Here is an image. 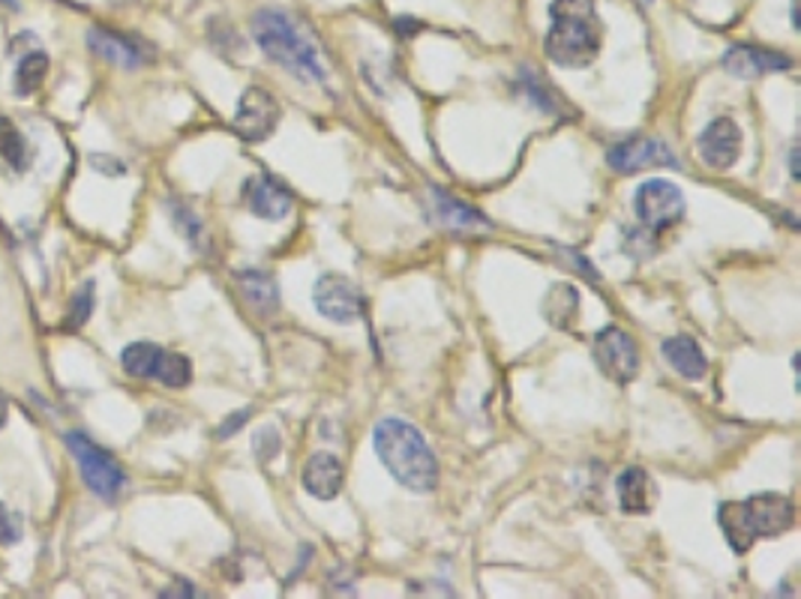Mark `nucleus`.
Returning <instances> with one entry per match:
<instances>
[{"label":"nucleus","mask_w":801,"mask_h":599,"mask_svg":"<svg viewBox=\"0 0 801 599\" xmlns=\"http://www.w3.org/2000/svg\"><path fill=\"white\" fill-rule=\"evenodd\" d=\"M253 36L255 45L264 52V57L274 60L276 66H283L295 78H300V81H316V85L328 81V64H325V55L319 52V45L309 36L307 27L295 22L288 12H255Z\"/></svg>","instance_id":"obj_1"},{"label":"nucleus","mask_w":801,"mask_h":599,"mask_svg":"<svg viewBox=\"0 0 801 599\" xmlns=\"http://www.w3.org/2000/svg\"><path fill=\"white\" fill-rule=\"evenodd\" d=\"M375 456L382 458L387 474L415 495H429L439 486V465L427 437L399 417H387L373 432Z\"/></svg>","instance_id":"obj_2"},{"label":"nucleus","mask_w":801,"mask_h":599,"mask_svg":"<svg viewBox=\"0 0 801 599\" xmlns=\"http://www.w3.org/2000/svg\"><path fill=\"white\" fill-rule=\"evenodd\" d=\"M604 24L594 0H552L547 57L561 69H585L601 55Z\"/></svg>","instance_id":"obj_3"},{"label":"nucleus","mask_w":801,"mask_h":599,"mask_svg":"<svg viewBox=\"0 0 801 599\" xmlns=\"http://www.w3.org/2000/svg\"><path fill=\"white\" fill-rule=\"evenodd\" d=\"M717 522H721L729 548L736 555H745L759 540L790 531L795 524V503L778 491H762V495H750L745 501L721 503Z\"/></svg>","instance_id":"obj_4"},{"label":"nucleus","mask_w":801,"mask_h":599,"mask_svg":"<svg viewBox=\"0 0 801 599\" xmlns=\"http://www.w3.org/2000/svg\"><path fill=\"white\" fill-rule=\"evenodd\" d=\"M66 447L76 458L78 470H81V479L94 495H99L102 501H114L121 489L127 486V474L118 465V458L106 453L102 447H97L88 435L81 432H69L66 435Z\"/></svg>","instance_id":"obj_5"},{"label":"nucleus","mask_w":801,"mask_h":599,"mask_svg":"<svg viewBox=\"0 0 801 599\" xmlns=\"http://www.w3.org/2000/svg\"><path fill=\"white\" fill-rule=\"evenodd\" d=\"M634 213L651 231H663L684 219V196L670 180H646L634 192Z\"/></svg>","instance_id":"obj_6"},{"label":"nucleus","mask_w":801,"mask_h":599,"mask_svg":"<svg viewBox=\"0 0 801 599\" xmlns=\"http://www.w3.org/2000/svg\"><path fill=\"white\" fill-rule=\"evenodd\" d=\"M594 359L615 384H630L639 375L637 342L622 328H606L594 336Z\"/></svg>","instance_id":"obj_7"},{"label":"nucleus","mask_w":801,"mask_h":599,"mask_svg":"<svg viewBox=\"0 0 801 599\" xmlns=\"http://www.w3.org/2000/svg\"><path fill=\"white\" fill-rule=\"evenodd\" d=\"M606 163L618 175H639V171H648V168H679L676 153L667 144L660 138H643V135L610 147Z\"/></svg>","instance_id":"obj_8"},{"label":"nucleus","mask_w":801,"mask_h":599,"mask_svg":"<svg viewBox=\"0 0 801 599\" xmlns=\"http://www.w3.org/2000/svg\"><path fill=\"white\" fill-rule=\"evenodd\" d=\"M276 123H279V102L274 93L259 85L243 90L238 111H234V132L246 142H262L276 130Z\"/></svg>","instance_id":"obj_9"},{"label":"nucleus","mask_w":801,"mask_h":599,"mask_svg":"<svg viewBox=\"0 0 801 599\" xmlns=\"http://www.w3.org/2000/svg\"><path fill=\"white\" fill-rule=\"evenodd\" d=\"M312 303H316V312L328 321H337V324H349L354 318H361L363 312V297L358 291V285L345 276H337V273H328L321 276L316 288H312Z\"/></svg>","instance_id":"obj_10"},{"label":"nucleus","mask_w":801,"mask_h":599,"mask_svg":"<svg viewBox=\"0 0 801 599\" xmlns=\"http://www.w3.org/2000/svg\"><path fill=\"white\" fill-rule=\"evenodd\" d=\"M429 217L439 229L453 231V234H486V231H493L490 217H483L478 208L453 198L450 192H441L436 186L429 189Z\"/></svg>","instance_id":"obj_11"},{"label":"nucleus","mask_w":801,"mask_h":599,"mask_svg":"<svg viewBox=\"0 0 801 599\" xmlns=\"http://www.w3.org/2000/svg\"><path fill=\"white\" fill-rule=\"evenodd\" d=\"M696 151H700V159H703L709 168H714V171L733 168V165L738 163V156H742V130H738L736 120L729 118L712 120V123L703 130V135H700Z\"/></svg>","instance_id":"obj_12"},{"label":"nucleus","mask_w":801,"mask_h":599,"mask_svg":"<svg viewBox=\"0 0 801 599\" xmlns=\"http://www.w3.org/2000/svg\"><path fill=\"white\" fill-rule=\"evenodd\" d=\"M243 201H246V210H250L253 217L267 219V222L286 219L288 213H292V208H295L292 192L271 175L250 177V180L243 184Z\"/></svg>","instance_id":"obj_13"},{"label":"nucleus","mask_w":801,"mask_h":599,"mask_svg":"<svg viewBox=\"0 0 801 599\" xmlns=\"http://www.w3.org/2000/svg\"><path fill=\"white\" fill-rule=\"evenodd\" d=\"M724 69L736 78H762L771 73H787L792 60L780 52L762 48V45H733L724 55Z\"/></svg>","instance_id":"obj_14"},{"label":"nucleus","mask_w":801,"mask_h":599,"mask_svg":"<svg viewBox=\"0 0 801 599\" xmlns=\"http://www.w3.org/2000/svg\"><path fill=\"white\" fill-rule=\"evenodd\" d=\"M88 45L94 55L114 66H123V69H139L147 60V48L142 43L121 36V33L106 31V27H90Z\"/></svg>","instance_id":"obj_15"},{"label":"nucleus","mask_w":801,"mask_h":599,"mask_svg":"<svg viewBox=\"0 0 801 599\" xmlns=\"http://www.w3.org/2000/svg\"><path fill=\"white\" fill-rule=\"evenodd\" d=\"M342 479H345V470L333 453H312L304 465V474H300L304 489L319 501H333L342 491Z\"/></svg>","instance_id":"obj_16"},{"label":"nucleus","mask_w":801,"mask_h":599,"mask_svg":"<svg viewBox=\"0 0 801 599\" xmlns=\"http://www.w3.org/2000/svg\"><path fill=\"white\" fill-rule=\"evenodd\" d=\"M615 495H618V503L627 515H646L658 501V486H655V479L648 477V470L634 465V468H625L618 474Z\"/></svg>","instance_id":"obj_17"},{"label":"nucleus","mask_w":801,"mask_h":599,"mask_svg":"<svg viewBox=\"0 0 801 599\" xmlns=\"http://www.w3.org/2000/svg\"><path fill=\"white\" fill-rule=\"evenodd\" d=\"M660 351H663L667 363L679 371L681 378H688V381H703L705 378L709 359H705L703 348L696 345V339L679 333V336L667 339V342L660 345Z\"/></svg>","instance_id":"obj_18"},{"label":"nucleus","mask_w":801,"mask_h":599,"mask_svg":"<svg viewBox=\"0 0 801 599\" xmlns=\"http://www.w3.org/2000/svg\"><path fill=\"white\" fill-rule=\"evenodd\" d=\"M238 288L246 303L253 306L262 315H274L279 309V285L271 273L262 270H243L238 273Z\"/></svg>","instance_id":"obj_19"},{"label":"nucleus","mask_w":801,"mask_h":599,"mask_svg":"<svg viewBox=\"0 0 801 599\" xmlns=\"http://www.w3.org/2000/svg\"><path fill=\"white\" fill-rule=\"evenodd\" d=\"M577 312H580V295H577V288L568 282L552 285L547 297H544V318H547L549 324L556 330H571Z\"/></svg>","instance_id":"obj_20"},{"label":"nucleus","mask_w":801,"mask_h":599,"mask_svg":"<svg viewBox=\"0 0 801 599\" xmlns=\"http://www.w3.org/2000/svg\"><path fill=\"white\" fill-rule=\"evenodd\" d=\"M31 147L24 142V135L15 130L10 118H0V163L7 165L15 175H24L31 168Z\"/></svg>","instance_id":"obj_21"},{"label":"nucleus","mask_w":801,"mask_h":599,"mask_svg":"<svg viewBox=\"0 0 801 599\" xmlns=\"http://www.w3.org/2000/svg\"><path fill=\"white\" fill-rule=\"evenodd\" d=\"M163 348L154 342H132L121 354V366L132 378H154L156 363H160Z\"/></svg>","instance_id":"obj_22"},{"label":"nucleus","mask_w":801,"mask_h":599,"mask_svg":"<svg viewBox=\"0 0 801 599\" xmlns=\"http://www.w3.org/2000/svg\"><path fill=\"white\" fill-rule=\"evenodd\" d=\"M45 76H48V55H43V52L24 55L19 60V69H15V93L31 97V93L43 88Z\"/></svg>","instance_id":"obj_23"},{"label":"nucleus","mask_w":801,"mask_h":599,"mask_svg":"<svg viewBox=\"0 0 801 599\" xmlns=\"http://www.w3.org/2000/svg\"><path fill=\"white\" fill-rule=\"evenodd\" d=\"M154 381L172 387V390H180L193 381V363H189L184 354H172V351H163L160 354V363L154 369Z\"/></svg>","instance_id":"obj_24"},{"label":"nucleus","mask_w":801,"mask_h":599,"mask_svg":"<svg viewBox=\"0 0 801 599\" xmlns=\"http://www.w3.org/2000/svg\"><path fill=\"white\" fill-rule=\"evenodd\" d=\"M90 312H94V282H85L78 288V295L73 297L69 315H66L64 321V330H81L88 324Z\"/></svg>","instance_id":"obj_25"},{"label":"nucleus","mask_w":801,"mask_h":599,"mask_svg":"<svg viewBox=\"0 0 801 599\" xmlns=\"http://www.w3.org/2000/svg\"><path fill=\"white\" fill-rule=\"evenodd\" d=\"M19 536H22V524H19V519L0 503V545L19 543Z\"/></svg>","instance_id":"obj_26"},{"label":"nucleus","mask_w":801,"mask_h":599,"mask_svg":"<svg viewBox=\"0 0 801 599\" xmlns=\"http://www.w3.org/2000/svg\"><path fill=\"white\" fill-rule=\"evenodd\" d=\"M175 219L193 243H201V225H198V219L193 213H187L184 208H175Z\"/></svg>","instance_id":"obj_27"},{"label":"nucleus","mask_w":801,"mask_h":599,"mask_svg":"<svg viewBox=\"0 0 801 599\" xmlns=\"http://www.w3.org/2000/svg\"><path fill=\"white\" fill-rule=\"evenodd\" d=\"M253 417V408H243V411H238V414H231L226 423L220 425V432H217V437H231L238 429H243V423Z\"/></svg>","instance_id":"obj_28"},{"label":"nucleus","mask_w":801,"mask_h":599,"mask_svg":"<svg viewBox=\"0 0 801 599\" xmlns=\"http://www.w3.org/2000/svg\"><path fill=\"white\" fill-rule=\"evenodd\" d=\"M643 3H651V0H643Z\"/></svg>","instance_id":"obj_29"}]
</instances>
